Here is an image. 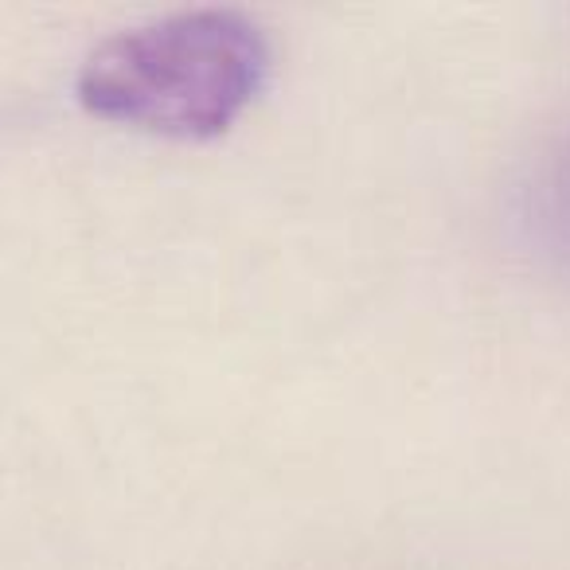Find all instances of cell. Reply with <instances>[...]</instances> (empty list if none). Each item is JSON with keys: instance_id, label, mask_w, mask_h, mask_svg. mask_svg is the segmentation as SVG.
<instances>
[{"instance_id": "6da1fadb", "label": "cell", "mask_w": 570, "mask_h": 570, "mask_svg": "<svg viewBox=\"0 0 570 570\" xmlns=\"http://www.w3.org/2000/svg\"><path fill=\"white\" fill-rule=\"evenodd\" d=\"M269 63V40L250 17L180 9L98 40L79 63L75 95L106 121L207 141L250 110Z\"/></svg>"}, {"instance_id": "7a4b0ae2", "label": "cell", "mask_w": 570, "mask_h": 570, "mask_svg": "<svg viewBox=\"0 0 570 570\" xmlns=\"http://www.w3.org/2000/svg\"><path fill=\"white\" fill-rule=\"evenodd\" d=\"M535 227L570 262V141L547 160L535 184Z\"/></svg>"}]
</instances>
